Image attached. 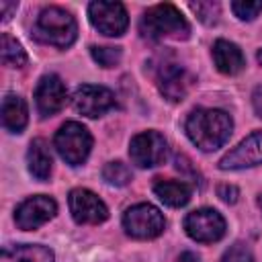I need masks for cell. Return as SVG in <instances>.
<instances>
[{
  "mask_svg": "<svg viewBox=\"0 0 262 262\" xmlns=\"http://www.w3.org/2000/svg\"><path fill=\"white\" fill-rule=\"evenodd\" d=\"M184 131L201 151H215L227 143L233 131V119L221 108H194L186 117Z\"/></svg>",
  "mask_w": 262,
  "mask_h": 262,
  "instance_id": "6da1fadb",
  "label": "cell"
},
{
  "mask_svg": "<svg viewBox=\"0 0 262 262\" xmlns=\"http://www.w3.org/2000/svg\"><path fill=\"white\" fill-rule=\"evenodd\" d=\"M139 33L147 41H162V39L182 41L188 39L190 25L174 4L164 2V4H154L143 12L139 20Z\"/></svg>",
  "mask_w": 262,
  "mask_h": 262,
  "instance_id": "7a4b0ae2",
  "label": "cell"
},
{
  "mask_svg": "<svg viewBox=\"0 0 262 262\" xmlns=\"http://www.w3.org/2000/svg\"><path fill=\"white\" fill-rule=\"evenodd\" d=\"M31 33H33V39L43 45L66 49L78 37V23L72 16V12H68L66 8L47 6L39 12Z\"/></svg>",
  "mask_w": 262,
  "mask_h": 262,
  "instance_id": "3957f363",
  "label": "cell"
},
{
  "mask_svg": "<svg viewBox=\"0 0 262 262\" xmlns=\"http://www.w3.org/2000/svg\"><path fill=\"white\" fill-rule=\"evenodd\" d=\"M53 147L61 156V160L70 166H82L92 149L90 131L78 121H66L53 137Z\"/></svg>",
  "mask_w": 262,
  "mask_h": 262,
  "instance_id": "277c9868",
  "label": "cell"
},
{
  "mask_svg": "<svg viewBox=\"0 0 262 262\" xmlns=\"http://www.w3.org/2000/svg\"><path fill=\"white\" fill-rule=\"evenodd\" d=\"M123 229L133 239H154L166 229V219L151 203H137L123 213Z\"/></svg>",
  "mask_w": 262,
  "mask_h": 262,
  "instance_id": "5b68a950",
  "label": "cell"
},
{
  "mask_svg": "<svg viewBox=\"0 0 262 262\" xmlns=\"http://www.w3.org/2000/svg\"><path fill=\"white\" fill-rule=\"evenodd\" d=\"M129 158L137 168H156L168 158V141L160 131H141L129 141Z\"/></svg>",
  "mask_w": 262,
  "mask_h": 262,
  "instance_id": "8992f818",
  "label": "cell"
},
{
  "mask_svg": "<svg viewBox=\"0 0 262 262\" xmlns=\"http://www.w3.org/2000/svg\"><path fill=\"white\" fill-rule=\"evenodd\" d=\"M225 219L217 209L211 207H201L190 211L184 217V231L190 239L199 244H213L219 242L225 235Z\"/></svg>",
  "mask_w": 262,
  "mask_h": 262,
  "instance_id": "52a82bcc",
  "label": "cell"
},
{
  "mask_svg": "<svg viewBox=\"0 0 262 262\" xmlns=\"http://www.w3.org/2000/svg\"><path fill=\"white\" fill-rule=\"evenodd\" d=\"M88 20L104 37H121L129 27L127 8L121 2H104V0L90 2Z\"/></svg>",
  "mask_w": 262,
  "mask_h": 262,
  "instance_id": "ba28073f",
  "label": "cell"
},
{
  "mask_svg": "<svg viewBox=\"0 0 262 262\" xmlns=\"http://www.w3.org/2000/svg\"><path fill=\"white\" fill-rule=\"evenodd\" d=\"M70 213L80 225H98L108 219V209L104 201L88 188H72L68 194Z\"/></svg>",
  "mask_w": 262,
  "mask_h": 262,
  "instance_id": "9c48e42d",
  "label": "cell"
},
{
  "mask_svg": "<svg viewBox=\"0 0 262 262\" xmlns=\"http://www.w3.org/2000/svg\"><path fill=\"white\" fill-rule=\"evenodd\" d=\"M72 104H74L76 113H80L88 119H96V117H102L104 113H108L111 108H115L117 100H115V94L106 86L82 84L74 90Z\"/></svg>",
  "mask_w": 262,
  "mask_h": 262,
  "instance_id": "30bf717a",
  "label": "cell"
},
{
  "mask_svg": "<svg viewBox=\"0 0 262 262\" xmlns=\"http://www.w3.org/2000/svg\"><path fill=\"white\" fill-rule=\"evenodd\" d=\"M57 213V203L47 194H35L25 199L14 209V223L23 231H33L53 219Z\"/></svg>",
  "mask_w": 262,
  "mask_h": 262,
  "instance_id": "8fae6325",
  "label": "cell"
},
{
  "mask_svg": "<svg viewBox=\"0 0 262 262\" xmlns=\"http://www.w3.org/2000/svg\"><path fill=\"white\" fill-rule=\"evenodd\" d=\"M68 102L66 84L57 74H45L35 88V106L41 119L57 115Z\"/></svg>",
  "mask_w": 262,
  "mask_h": 262,
  "instance_id": "7c38bea8",
  "label": "cell"
},
{
  "mask_svg": "<svg viewBox=\"0 0 262 262\" xmlns=\"http://www.w3.org/2000/svg\"><path fill=\"white\" fill-rule=\"evenodd\" d=\"M262 164V129L250 133L219 160V170H244Z\"/></svg>",
  "mask_w": 262,
  "mask_h": 262,
  "instance_id": "4fadbf2b",
  "label": "cell"
},
{
  "mask_svg": "<svg viewBox=\"0 0 262 262\" xmlns=\"http://www.w3.org/2000/svg\"><path fill=\"white\" fill-rule=\"evenodd\" d=\"M192 86V76L174 61H166L158 68V90L170 102H180L186 98Z\"/></svg>",
  "mask_w": 262,
  "mask_h": 262,
  "instance_id": "5bb4252c",
  "label": "cell"
},
{
  "mask_svg": "<svg viewBox=\"0 0 262 262\" xmlns=\"http://www.w3.org/2000/svg\"><path fill=\"white\" fill-rule=\"evenodd\" d=\"M211 55H213L215 68H217L221 74H225V76H235V74H239V72L246 68L244 51H242L239 45H235L233 41L217 39V41L213 43Z\"/></svg>",
  "mask_w": 262,
  "mask_h": 262,
  "instance_id": "9a60e30c",
  "label": "cell"
},
{
  "mask_svg": "<svg viewBox=\"0 0 262 262\" xmlns=\"http://www.w3.org/2000/svg\"><path fill=\"white\" fill-rule=\"evenodd\" d=\"M0 262H55V254L41 244H16L2 248Z\"/></svg>",
  "mask_w": 262,
  "mask_h": 262,
  "instance_id": "2e32d148",
  "label": "cell"
},
{
  "mask_svg": "<svg viewBox=\"0 0 262 262\" xmlns=\"http://www.w3.org/2000/svg\"><path fill=\"white\" fill-rule=\"evenodd\" d=\"M29 123V108L23 96L8 92L2 98V125L10 133H23Z\"/></svg>",
  "mask_w": 262,
  "mask_h": 262,
  "instance_id": "e0dca14e",
  "label": "cell"
},
{
  "mask_svg": "<svg viewBox=\"0 0 262 262\" xmlns=\"http://www.w3.org/2000/svg\"><path fill=\"white\" fill-rule=\"evenodd\" d=\"M27 164H29V172L45 182L51 176V168H53V158H51V149L49 143L43 137H35L29 143V151H27Z\"/></svg>",
  "mask_w": 262,
  "mask_h": 262,
  "instance_id": "ac0fdd59",
  "label": "cell"
},
{
  "mask_svg": "<svg viewBox=\"0 0 262 262\" xmlns=\"http://www.w3.org/2000/svg\"><path fill=\"white\" fill-rule=\"evenodd\" d=\"M154 192L164 205L176 209V207H184L190 201L192 188L182 180H162V178H158L154 182Z\"/></svg>",
  "mask_w": 262,
  "mask_h": 262,
  "instance_id": "d6986e66",
  "label": "cell"
},
{
  "mask_svg": "<svg viewBox=\"0 0 262 262\" xmlns=\"http://www.w3.org/2000/svg\"><path fill=\"white\" fill-rule=\"evenodd\" d=\"M0 59L8 68H23L29 57H27V51L23 49V45L12 35L2 33V37H0Z\"/></svg>",
  "mask_w": 262,
  "mask_h": 262,
  "instance_id": "ffe728a7",
  "label": "cell"
},
{
  "mask_svg": "<svg viewBox=\"0 0 262 262\" xmlns=\"http://www.w3.org/2000/svg\"><path fill=\"white\" fill-rule=\"evenodd\" d=\"M131 170L127 164L115 160V162H106L102 168V180L111 186H127L131 182Z\"/></svg>",
  "mask_w": 262,
  "mask_h": 262,
  "instance_id": "44dd1931",
  "label": "cell"
},
{
  "mask_svg": "<svg viewBox=\"0 0 262 262\" xmlns=\"http://www.w3.org/2000/svg\"><path fill=\"white\" fill-rule=\"evenodd\" d=\"M190 10L196 14V18L205 25H217L219 23V16H221V6L219 2H211V0H205V2H190Z\"/></svg>",
  "mask_w": 262,
  "mask_h": 262,
  "instance_id": "7402d4cb",
  "label": "cell"
},
{
  "mask_svg": "<svg viewBox=\"0 0 262 262\" xmlns=\"http://www.w3.org/2000/svg\"><path fill=\"white\" fill-rule=\"evenodd\" d=\"M90 55L100 68H115V66H119V61L123 57V51H121V47H98V45H92L90 47Z\"/></svg>",
  "mask_w": 262,
  "mask_h": 262,
  "instance_id": "603a6c76",
  "label": "cell"
},
{
  "mask_svg": "<svg viewBox=\"0 0 262 262\" xmlns=\"http://www.w3.org/2000/svg\"><path fill=\"white\" fill-rule=\"evenodd\" d=\"M231 10L239 20H254L262 12V2L260 0H254V2L237 0V2H231Z\"/></svg>",
  "mask_w": 262,
  "mask_h": 262,
  "instance_id": "cb8c5ba5",
  "label": "cell"
},
{
  "mask_svg": "<svg viewBox=\"0 0 262 262\" xmlns=\"http://www.w3.org/2000/svg\"><path fill=\"white\" fill-rule=\"evenodd\" d=\"M221 262H256V260H254V254H252V250H250L248 244L235 242L233 246H229L225 250Z\"/></svg>",
  "mask_w": 262,
  "mask_h": 262,
  "instance_id": "d4e9b609",
  "label": "cell"
},
{
  "mask_svg": "<svg viewBox=\"0 0 262 262\" xmlns=\"http://www.w3.org/2000/svg\"><path fill=\"white\" fill-rule=\"evenodd\" d=\"M217 196L223 201V203H227V205H233V203H237V196H239V190H237V186H233V184H219L217 186Z\"/></svg>",
  "mask_w": 262,
  "mask_h": 262,
  "instance_id": "484cf974",
  "label": "cell"
},
{
  "mask_svg": "<svg viewBox=\"0 0 262 262\" xmlns=\"http://www.w3.org/2000/svg\"><path fill=\"white\" fill-rule=\"evenodd\" d=\"M252 106H254V113L258 117H262V84L256 86L252 92Z\"/></svg>",
  "mask_w": 262,
  "mask_h": 262,
  "instance_id": "4316f807",
  "label": "cell"
},
{
  "mask_svg": "<svg viewBox=\"0 0 262 262\" xmlns=\"http://www.w3.org/2000/svg\"><path fill=\"white\" fill-rule=\"evenodd\" d=\"M16 8H18V2H6V0H2V2H0V10H2V20H4V23H6V20H10L12 12H16Z\"/></svg>",
  "mask_w": 262,
  "mask_h": 262,
  "instance_id": "83f0119b",
  "label": "cell"
},
{
  "mask_svg": "<svg viewBox=\"0 0 262 262\" xmlns=\"http://www.w3.org/2000/svg\"><path fill=\"white\" fill-rule=\"evenodd\" d=\"M178 262H201V258L194 252H182L178 256Z\"/></svg>",
  "mask_w": 262,
  "mask_h": 262,
  "instance_id": "f1b7e54d",
  "label": "cell"
},
{
  "mask_svg": "<svg viewBox=\"0 0 262 262\" xmlns=\"http://www.w3.org/2000/svg\"><path fill=\"white\" fill-rule=\"evenodd\" d=\"M256 59H258V63L262 66V49H258V53H256Z\"/></svg>",
  "mask_w": 262,
  "mask_h": 262,
  "instance_id": "f546056e",
  "label": "cell"
},
{
  "mask_svg": "<svg viewBox=\"0 0 262 262\" xmlns=\"http://www.w3.org/2000/svg\"><path fill=\"white\" fill-rule=\"evenodd\" d=\"M258 207H260V211H262V192L258 194Z\"/></svg>",
  "mask_w": 262,
  "mask_h": 262,
  "instance_id": "4dcf8cb0",
  "label": "cell"
}]
</instances>
